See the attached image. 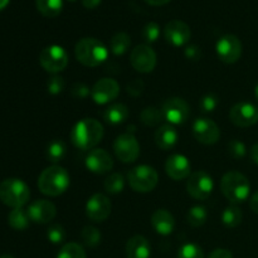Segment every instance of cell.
I'll list each match as a JSON object with an SVG mask.
<instances>
[{"label":"cell","mask_w":258,"mask_h":258,"mask_svg":"<svg viewBox=\"0 0 258 258\" xmlns=\"http://www.w3.org/2000/svg\"><path fill=\"white\" fill-rule=\"evenodd\" d=\"M103 126L98 120L86 117L78 121L71 130V141L80 150H92L103 138Z\"/></svg>","instance_id":"obj_1"},{"label":"cell","mask_w":258,"mask_h":258,"mask_svg":"<svg viewBox=\"0 0 258 258\" xmlns=\"http://www.w3.org/2000/svg\"><path fill=\"white\" fill-rule=\"evenodd\" d=\"M71 184V176L64 168L52 165L44 169L38 178V188L48 197L62 196Z\"/></svg>","instance_id":"obj_2"},{"label":"cell","mask_w":258,"mask_h":258,"mask_svg":"<svg viewBox=\"0 0 258 258\" xmlns=\"http://www.w3.org/2000/svg\"><path fill=\"white\" fill-rule=\"evenodd\" d=\"M76 58L86 67H97L108 57V49L101 40L96 38H82L75 48Z\"/></svg>","instance_id":"obj_3"},{"label":"cell","mask_w":258,"mask_h":258,"mask_svg":"<svg viewBox=\"0 0 258 258\" xmlns=\"http://www.w3.org/2000/svg\"><path fill=\"white\" fill-rule=\"evenodd\" d=\"M221 189L223 196L233 204L243 203L251 193L248 179L238 171H228L224 174L221 180Z\"/></svg>","instance_id":"obj_4"},{"label":"cell","mask_w":258,"mask_h":258,"mask_svg":"<svg viewBox=\"0 0 258 258\" xmlns=\"http://www.w3.org/2000/svg\"><path fill=\"white\" fill-rule=\"evenodd\" d=\"M30 198V189L22 179L9 178L0 183V201L10 208H23Z\"/></svg>","instance_id":"obj_5"},{"label":"cell","mask_w":258,"mask_h":258,"mask_svg":"<svg viewBox=\"0 0 258 258\" xmlns=\"http://www.w3.org/2000/svg\"><path fill=\"white\" fill-rule=\"evenodd\" d=\"M127 180L133 190L138 193H149L158 185V171L149 165H139L131 169L127 175Z\"/></svg>","instance_id":"obj_6"},{"label":"cell","mask_w":258,"mask_h":258,"mask_svg":"<svg viewBox=\"0 0 258 258\" xmlns=\"http://www.w3.org/2000/svg\"><path fill=\"white\" fill-rule=\"evenodd\" d=\"M40 66L44 68L47 72L57 75L66 70L68 66V54L60 45H49L45 47L39 54Z\"/></svg>","instance_id":"obj_7"},{"label":"cell","mask_w":258,"mask_h":258,"mask_svg":"<svg viewBox=\"0 0 258 258\" xmlns=\"http://www.w3.org/2000/svg\"><path fill=\"white\" fill-rule=\"evenodd\" d=\"M164 120L170 125H183L190 116V107L188 102L180 97L168 98L161 105Z\"/></svg>","instance_id":"obj_8"},{"label":"cell","mask_w":258,"mask_h":258,"mask_svg":"<svg viewBox=\"0 0 258 258\" xmlns=\"http://www.w3.org/2000/svg\"><path fill=\"white\" fill-rule=\"evenodd\" d=\"M213 178L207 171L199 170L190 174L186 181V190L191 198L197 201H206L213 193Z\"/></svg>","instance_id":"obj_9"},{"label":"cell","mask_w":258,"mask_h":258,"mask_svg":"<svg viewBox=\"0 0 258 258\" xmlns=\"http://www.w3.org/2000/svg\"><path fill=\"white\" fill-rule=\"evenodd\" d=\"M113 151L122 163H134L140 155V145L134 134L125 133L116 138L113 143Z\"/></svg>","instance_id":"obj_10"},{"label":"cell","mask_w":258,"mask_h":258,"mask_svg":"<svg viewBox=\"0 0 258 258\" xmlns=\"http://www.w3.org/2000/svg\"><path fill=\"white\" fill-rule=\"evenodd\" d=\"M217 54L222 62L227 64L236 63L242 55V43L238 37L233 34H226L217 42Z\"/></svg>","instance_id":"obj_11"},{"label":"cell","mask_w":258,"mask_h":258,"mask_svg":"<svg viewBox=\"0 0 258 258\" xmlns=\"http://www.w3.org/2000/svg\"><path fill=\"white\" fill-rule=\"evenodd\" d=\"M130 62L134 70L140 73L153 72L156 66V54L153 48L148 44H140L133 49Z\"/></svg>","instance_id":"obj_12"},{"label":"cell","mask_w":258,"mask_h":258,"mask_svg":"<svg viewBox=\"0 0 258 258\" xmlns=\"http://www.w3.org/2000/svg\"><path fill=\"white\" fill-rule=\"evenodd\" d=\"M229 120L238 127H249L258 122V107L251 102H239L229 111Z\"/></svg>","instance_id":"obj_13"},{"label":"cell","mask_w":258,"mask_h":258,"mask_svg":"<svg viewBox=\"0 0 258 258\" xmlns=\"http://www.w3.org/2000/svg\"><path fill=\"white\" fill-rule=\"evenodd\" d=\"M111 209H112L111 201L102 193L93 194L86 204V214L91 221L96 223L106 221L110 217Z\"/></svg>","instance_id":"obj_14"},{"label":"cell","mask_w":258,"mask_h":258,"mask_svg":"<svg viewBox=\"0 0 258 258\" xmlns=\"http://www.w3.org/2000/svg\"><path fill=\"white\" fill-rule=\"evenodd\" d=\"M120 93V85L112 78H101L91 88V97L97 105H106L116 100Z\"/></svg>","instance_id":"obj_15"},{"label":"cell","mask_w":258,"mask_h":258,"mask_svg":"<svg viewBox=\"0 0 258 258\" xmlns=\"http://www.w3.org/2000/svg\"><path fill=\"white\" fill-rule=\"evenodd\" d=\"M193 135L204 145H213L219 140L221 131L213 120L207 117L197 118L193 123Z\"/></svg>","instance_id":"obj_16"},{"label":"cell","mask_w":258,"mask_h":258,"mask_svg":"<svg viewBox=\"0 0 258 258\" xmlns=\"http://www.w3.org/2000/svg\"><path fill=\"white\" fill-rule=\"evenodd\" d=\"M86 168L93 174L108 173L113 168V159L105 149H92L86 158Z\"/></svg>","instance_id":"obj_17"},{"label":"cell","mask_w":258,"mask_h":258,"mask_svg":"<svg viewBox=\"0 0 258 258\" xmlns=\"http://www.w3.org/2000/svg\"><path fill=\"white\" fill-rule=\"evenodd\" d=\"M164 37H165L166 42L173 44L174 47H181L190 40V28L183 20H171L165 25Z\"/></svg>","instance_id":"obj_18"},{"label":"cell","mask_w":258,"mask_h":258,"mask_svg":"<svg viewBox=\"0 0 258 258\" xmlns=\"http://www.w3.org/2000/svg\"><path fill=\"white\" fill-rule=\"evenodd\" d=\"M27 211L30 221L39 224L49 223L50 221L54 219L55 214H57V208H55L54 204L49 201H45V199L33 202Z\"/></svg>","instance_id":"obj_19"},{"label":"cell","mask_w":258,"mask_h":258,"mask_svg":"<svg viewBox=\"0 0 258 258\" xmlns=\"http://www.w3.org/2000/svg\"><path fill=\"white\" fill-rule=\"evenodd\" d=\"M191 165L188 158L180 154H173L166 159L165 171L173 180H181L190 176Z\"/></svg>","instance_id":"obj_20"},{"label":"cell","mask_w":258,"mask_h":258,"mask_svg":"<svg viewBox=\"0 0 258 258\" xmlns=\"http://www.w3.org/2000/svg\"><path fill=\"white\" fill-rule=\"evenodd\" d=\"M151 224L156 233L161 234V236H169L173 233L174 228H175V218L166 209H158L151 216Z\"/></svg>","instance_id":"obj_21"},{"label":"cell","mask_w":258,"mask_h":258,"mask_svg":"<svg viewBox=\"0 0 258 258\" xmlns=\"http://www.w3.org/2000/svg\"><path fill=\"white\" fill-rule=\"evenodd\" d=\"M151 247L144 236H134L126 243L127 258H150Z\"/></svg>","instance_id":"obj_22"},{"label":"cell","mask_w":258,"mask_h":258,"mask_svg":"<svg viewBox=\"0 0 258 258\" xmlns=\"http://www.w3.org/2000/svg\"><path fill=\"white\" fill-rule=\"evenodd\" d=\"M155 143L161 150H170L178 143V131L173 125H161L155 131Z\"/></svg>","instance_id":"obj_23"},{"label":"cell","mask_w":258,"mask_h":258,"mask_svg":"<svg viewBox=\"0 0 258 258\" xmlns=\"http://www.w3.org/2000/svg\"><path fill=\"white\" fill-rule=\"evenodd\" d=\"M128 108L123 103H113L103 111V118L111 125H118L127 120Z\"/></svg>","instance_id":"obj_24"},{"label":"cell","mask_w":258,"mask_h":258,"mask_svg":"<svg viewBox=\"0 0 258 258\" xmlns=\"http://www.w3.org/2000/svg\"><path fill=\"white\" fill-rule=\"evenodd\" d=\"M8 222H9V226L13 229H17V231H24L29 227L30 218L28 211L23 208H15L13 209L9 213L8 217Z\"/></svg>","instance_id":"obj_25"},{"label":"cell","mask_w":258,"mask_h":258,"mask_svg":"<svg viewBox=\"0 0 258 258\" xmlns=\"http://www.w3.org/2000/svg\"><path fill=\"white\" fill-rule=\"evenodd\" d=\"M131 45V38L127 33L120 32L116 33L112 38H111L110 48L111 52L115 55H122L128 50Z\"/></svg>","instance_id":"obj_26"},{"label":"cell","mask_w":258,"mask_h":258,"mask_svg":"<svg viewBox=\"0 0 258 258\" xmlns=\"http://www.w3.org/2000/svg\"><path fill=\"white\" fill-rule=\"evenodd\" d=\"M242 219H243V213H242L241 208L237 207L236 204L227 207L222 213V222L228 228L238 227L242 223Z\"/></svg>","instance_id":"obj_27"},{"label":"cell","mask_w":258,"mask_h":258,"mask_svg":"<svg viewBox=\"0 0 258 258\" xmlns=\"http://www.w3.org/2000/svg\"><path fill=\"white\" fill-rule=\"evenodd\" d=\"M37 9L47 18H54L60 14L63 8L62 0H37Z\"/></svg>","instance_id":"obj_28"},{"label":"cell","mask_w":258,"mask_h":258,"mask_svg":"<svg viewBox=\"0 0 258 258\" xmlns=\"http://www.w3.org/2000/svg\"><path fill=\"white\" fill-rule=\"evenodd\" d=\"M140 121L145 126H150V127L160 125V122H163L164 121V116H163V112H161V108L154 107V106L144 108L140 113Z\"/></svg>","instance_id":"obj_29"},{"label":"cell","mask_w":258,"mask_h":258,"mask_svg":"<svg viewBox=\"0 0 258 258\" xmlns=\"http://www.w3.org/2000/svg\"><path fill=\"white\" fill-rule=\"evenodd\" d=\"M207 219H208V212H207L206 207L203 206L191 207L188 211V214H186V221H188V223L191 227H196V228L206 224Z\"/></svg>","instance_id":"obj_30"},{"label":"cell","mask_w":258,"mask_h":258,"mask_svg":"<svg viewBox=\"0 0 258 258\" xmlns=\"http://www.w3.org/2000/svg\"><path fill=\"white\" fill-rule=\"evenodd\" d=\"M67 153V146L62 140H53L47 148V159L50 163H59Z\"/></svg>","instance_id":"obj_31"},{"label":"cell","mask_w":258,"mask_h":258,"mask_svg":"<svg viewBox=\"0 0 258 258\" xmlns=\"http://www.w3.org/2000/svg\"><path fill=\"white\" fill-rule=\"evenodd\" d=\"M105 190L110 194H118L123 190L125 188V179L123 175L120 173H112L106 178L105 183Z\"/></svg>","instance_id":"obj_32"},{"label":"cell","mask_w":258,"mask_h":258,"mask_svg":"<svg viewBox=\"0 0 258 258\" xmlns=\"http://www.w3.org/2000/svg\"><path fill=\"white\" fill-rule=\"evenodd\" d=\"M81 238H82L83 243L86 246L90 247V248H95V247H97L101 243L102 234H101V232L96 227L86 226L82 229V232H81Z\"/></svg>","instance_id":"obj_33"},{"label":"cell","mask_w":258,"mask_h":258,"mask_svg":"<svg viewBox=\"0 0 258 258\" xmlns=\"http://www.w3.org/2000/svg\"><path fill=\"white\" fill-rule=\"evenodd\" d=\"M57 258H87L86 252L81 244L70 242L62 246L60 251L58 252Z\"/></svg>","instance_id":"obj_34"},{"label":"cell","mask_w":258,"mask_h":258,"mask_svg":"<svg viewBox=\"0 0 258 258\" xmlns=\"http://www.w3.org/2000/svg\"><path fill=\"white\" fill-rule=\"evenodd\" d=\"M178 258H204V252L198 244L186 243L179 249Z\"/></svg>","instance_id":"obj_35"},{"label":"cell","mask_w":258,"mask_h":258,"mask_svg":"<svg viewBox=\"0 0 258 258\" xmlns=\"http://www.w3.org/2000/svg\"><path fill=\"white\" fill-rule=\"evenodd\" d=\"M47 238L49 239L50 243L53 244H60L64 242L66 239V231L60 224H53L48 228Z\"/></svg>","instance_id":"obj_36"},{"label":"cell","mask_w":258,"mask_h":258,"mask_svg":"<svg viewBox=\"0 0 258 258\" xmlns=\"http://www.w3.org/2000/svg\"><path fill=\"white\" fill-rule=\"evenodd\" d=\"M144 40L146 43H154L158 40L159 35H160V27L156 24L155 22H150L143 28V32H141Z\"/></svg>","instance_id":"obj_37"},{"label":"cell","mask_w":258,"mask_h":258,"mask_svg":"<svg viewBox=\"0 0 258 258\" xmlns=\"http://www.w3.org/2000/svg\"><path fill=\"white\" fill-rule=\"evenodd\" d=\"M218 97H217L214 93H208V95L204 96L203 98L199 102V106H201V110L203 112L208 113V112H213L217 107H218Z\"/></svg>","instance_id":"obj_38"},{"label":"cell","mask_w":258,"mask_h":258,"mask_svg":"<svg viewBox=\"0 0 258 258\" xmlns=\"http://www.w3.org/2000/svg\"><path fill=\"white\" fill-rule=\"evenodd\" d=\"M228 151L232 158L234 159H243L247 154V148L242 141L232 140L228 144Z\"/></svg>","instance_id":"obj_39"},{"label":"cell","mask_w":258,"mask_h":258,"mask_svg":"<svg viewBox=\"0 0 258 258\" xmlns=\"http://www.w3.org/2000/svg\"><path fill=\"white\" fill-rule=\"evenodd\" d=\"M64 80L60 76L54 75L52 78H49L47 83V90L50 95H59L63 90H64Z\"/></svg>","instance_id":"obj_40"},{"label":"cell","mask_w":258,"mask_h":258,"mask_svg":"<svg viewBox=\"0 0 258 258\" xmlns=\"http://www.w3.org/2000/svg\"><path fill=\"white\" fill-rule=\"evenodd\" d=\"M144 90H145V83L140 78H135V80H133L127 85V93L133 96V97L140 96L144 92Z\"/></svg>","instance_id":"obj_41"},{"label":"cell","mask_w":258,"mask_h":258,"mask_svg":"<svg viewBox=\"0 0 258 258\" xmlns=\"http://www.w3.org/2000/svg\"><path fill=\"white\" fill-rule=\"evenodd\" d=\"M71 93L73 97L76 98H86L87 96L91 95V90L87 85L82 82H77L72 86L71 88Z\"/></svg>","instance_id":"obj_42"},{"label":"cell","mask_w":258,"mask_h":258,"mask_svg":"<svg viewBox=\"0 0 258 258\" xmlns=\"http://www.w3.org/2000/svg\"><path fill=\"white\" fill-rule=\"evenodd\" d=\"M184 54H185V57L188 58L189 60H198L199 58L202 57V50L198 45L190 44L185 48Z\"/></svg>","instance_id":"obj_43"},{"label":"cell","mask_w":258,"mask_h":258,"mask_svg":"<svg viewBox=\"0 0 258 258\" xmlns=\"http://www.w3.org/2000/svg\"><path fill=\"white\" fill-rule=\"evenodd\" d=\"M208 258H233V254H232L231 251L224 248H218L214 249L211 254H209Z\"/></svg>","instance_id":"obj_44"},{"label":"cell","mask_w":258,"mask_h":258,"mask_svg":"<svg viewBox=\"0 0 258 258\" xmlns=\"http://www.w3.org/2000/svg\"><path fill=\"white\" fill-rule=\"evenodd\" d=\"M249 207H251V209L254 213L258 214V190L256 193L252 194L251 199H249Z\"/></svg>","instance_id":"obj_45"},{"label":"cell","mask_w":258,"mask_h":258,"mask_svg":"<svg viewBox=\"0 0 258 258\" xmlns=\"http://www.w3.org/2000/svg\"><path fill=\"white\" fill-rule=\"evenodd\" d=\"M82 4L87 9H95L101 4V0H82Z\"/></svg>","instance_id":"obj_46"},{"label":"cell","mask_w":258,"mask_h":258,"mask_svg":"<svg viewBox=\"0 0 258 258\" xmlns=\"http://www.w3.org/2000/svg\"><path fill=\"white\" fill-rule=\"evenodd\" d=\"M251 159L256 165H258V143L254 144L251 149Z\"/></svg>","instance_id":"obj_47"},{"label":"cell","mask_w":258,"mask_h":258,"mask_svg":"<svg viewBox=\"0 0 258 258\" xmlns=\"http://www.w3.org/2000/svg\"><path fill=\"white\" fill-rule=\"evenodd\" d=\"M148 4L154 5V7H159V5H165L166 3H169L170 0H145Z\"/></svg>","instance_id":"obj_48"},{"label":"cell","mask_w":258,"mask_h":258,"mask_svg":"<svg viewBox=\"0 0 258 258\" xmlns=\"http://www.w3.org/2000/svg\"><path fill=\"white\" fill-rule=\"evenodd\" d=\"M8 3H9V0H0V10L4 9L8 5Z\"/></svg>","instance_id":"obj_49"},{"label":"cell","mask_w":258,"mask_h":258,"mask_svg":"<svg viewBox=\"0 0 258 258\" xmlns=\"http://www.w3.org/2000/svg\"><path fill=\"white\" fill-rule=\"evenodd\" d=\"M254 96H256V98H257V101H258V83H257L256 88H254Z\"/></svg>","instance_id":"obj_50"},{"label":"cell","mask_w":258,"mask_h":258,"mask_svg":"<svg viewBox=\"0 0 258 258\" xmlns=\"http://www.w3.org/2000/svg\"><path fill=\"white\" fill-rule=\"evenodd\" d=\"M0 258H14V257L10 256V254H4V256H0Z\"/></svg>","instance_id":"obj_51"},{"label":"cell","mask_w":258,"mask_h":258,"mask_svg":"<svg viewBox=\"0 0 258 258\" xmlns=\"http://www.w3.org/2000/svg\"><path fill=\"white\" fill-rule=\"evenodd\" d=\"M68 2H76V0H68Z\"/></svg>","instance_id":"obj_52"}]
</instances>
